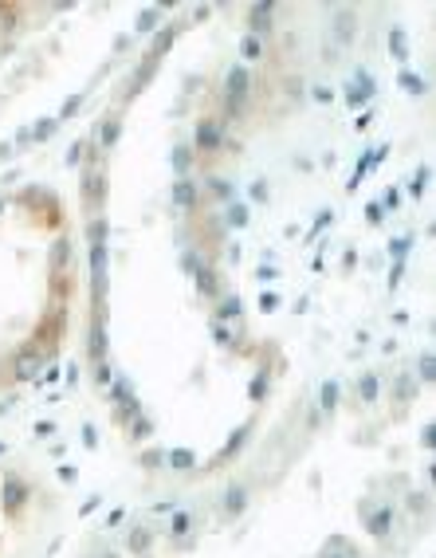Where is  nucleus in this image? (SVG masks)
<instances>
[{
	"label": "nucleus",
	"mask_w": 436,
	"mask_h": 558,
	"mask_svg": "<svg viewBox=\"0 0 436 558\" xmlns=\"http://www.w3.org/2000/svg\"><path fill=\"white\" fill-rule=\"evenodd\" d=\"M248 95H252V75H248L244 63H232L228 75H224V107H228V118H236L244 110Z\"/></svg>",
	"instance_id": "f257e3e1"
},
{
	"label": "nucleus",
	"mask_w": 436,
	"mask_h": 558,
	"mask_svg": "<svg viewBox=\"0 0 436 558\" xmlns=\"http://www.w3.org/2000/svg\"><path fill=\"white\" fill-rule=\"evenodd\" d=\"M354 36H358V16H354L350 8H338V12H334V39H338L342 48H350Z\"/></svg>",
	"instance_id": "f03ea898"
},
{
	"label": "nucleus",
	"mask_w": 436,
	"mask_h": 558,
	"mask_svg": "<svg viewBox=\"0 0 436 558\" xmlns=\"http://www.w3.org/2000/svg\"><path fill=\"white\" fill-rule=\"evenodd\" d=\"M271 12H275V4H271V0H264V4H255V8H252V16H248V28H252L248 36H260V32H267V28H271Z\"/></svg>",
	"instance_id": "7ed1b4c3"
},
{
	"label": "nucleus",
	"mask_w": 436,
	"mask_h": 558,
	"mask_svg": "<svg viewBox=\"0 0 436 558\" xmlns=\"http://www.w3.org/2000/svg\"><path fill=\"white\" fill-rule=\"evenodd\" d=\"M36 366H39V350H36V346H24V350L16 354V377H20V381L36 377Z\"/></svg>",
	"instance_id": "20e7f679"
},
{
	"label": "nucleus",
	"mask_w": 436,
	"mask_h": 558,
	"mask_svg": "<svg viewBox=\"0 0 436 558\" xmlns=\"http://www.w3.org/2000/svg\"><path fill=\"white\" fill-rule=\"evenodd\" d=\"M197 150H220V126L217 122H197Z\"/></svg>",
	"instance_id": "39448f33"
},
{
	"label": "nucleus",
	"mask_w": 436,
	"mask_h": 558,
	"mask_svg": "<svg viewBox=\"0 0 436 558\" xmlns=\"http://www.w3.org/2000/svg\"><path fill=\"white\" fill-rule=\"evenodd\" d=\"M374 95V83H370V75H362L358 71V87H346V102H350V107H365V98Z\"/></svg>",
	"instance_id": "423d86ee"
},
{
	"label": "nucleus",
	"mask_w": 436,
	"mask_h": 558,
	"mask_svg": "<svg viewBox=\"0 0 436 558\" xmlns=\"http://www.w3.org/2000/svg\"><path fill=\"white\" fill-rule=\"evenodd\" d=\"M173 205L181 208V213H189V208L197 205V185H193V181H185V177H181V181L173 185Z\"/></svg>",
	"instance_id": "0eeeda50"
},
{
	"label": "nucleus",
	"mask_w": 436,
	"mask_h": 558,
	"mask_svg": "<svg viewBox=\"0 0 436 558\" xmlns=\"http://www.w3.org/2000/svg\"><path fill=\"white\" fill-rule=\"evenodd\" d=\"M244 507H248V492H244V487H228V492H224V515L236 519Z\"/></svg>",
	"instance_id": "6e6552de"
},
{
	"label": "nucleus",
	"mask_w": 436,
	"mask_h": 558,
	"mask_svg": "<svg viewBox=\"0 0 436 558\" xmlns=\"http://www.w3.org/2000/svg\"><path fill=\"white\" fill-rule=\"evenodd\" d=\"M98 185H102V177H98V170L91 165V170L83 173V201H87V208L98 205Z\"/></svg>",
	"instance_id": "1a4fd4ad"
},
{
	"label": "nucleus",
	"mask_w": 436,
	"mask_h": 558,
	"mask_svg": "<svg viewBox=\"0 0 436 558\" xmlns=\"http://www.w3.org/2000/svg\"><path fill=\"white\" fill-rule=\"evenodd\" d=\"M365 527H370V534H377V539H381V534H389V527H393V511H389V507H377L374 515H370V523H365Z\"/></svg>",
	"instance_id": "9d476101"
},
{
	"label": "nucleus",
	"mask_w": 436,
	"mask_h": 558,
	"mask_svg": "<svg viewBox=\"0 0 436 558\" xmlns=\"http://www.w3.org/2000/svg\"><path fill=\"white\" fill-rule=\"evenodd\" d=\"M24 496H28V487L20 484V480H8V484H4V507H8V511L20 507V503H24Z\"/></svg>",
	"instance_id": "9b49d317"
},
{
	"label": "nucleus",
	"mask_w": 436,
	"mask_h": 558,
	"mask_svg": "<svg viewBox=\"0 0 436 558\" xmlns=\"http://www.w3.org/2000/svg\"><path fill=\"white\" fill-rule=\"evenodd\" d=\"M173 44V28H165V32H158V39H154V48H149V55H145V63H158L165 51H170Z\"/></svg>",
	"instance_id": "f8f14e48"
},
{
	"label": "nucleus",
	"mask_w": 436,
	"mask_h": 558,
	"mask_svg": "<svg viewBox=\"0 0 436 558\" xmlns=\"http://www.w3.org/2000/svg\"><path fill=\"white\" fill-rule=\"evenodd\" d=\"M87 240H91V248H107V220H91L87 224Z\"/></svg>",
	"instance_id": "ddd939ff"
},
{
	"label": "nucleus",
	"mask_w": 436,
	"mask_h": 558,
	"mask_svg": "<svg viewBox=\"0 0 436 558\" xmlns=\"http://www.w3.org/2000/svg\"><path fill=\"white\" fill-rule=\"evenodd\" d=\"M91 358H95V362H107V330L102 327L91 330Z\"/></svg>",
	"instance_id": "4468645a"
},
{
	"label": "nucleus",
	"mask_w": 436,
	"mask_h": 558,
	"mask_svg": "<svg viewBox=\"0 0 436 558\" xmlns=\"http://www.w3.org/2000/svg\"><path fill=\"white\" fill-rule=\"evenodd\" d=\"M118 130H122L118 118H107V126H98V142H102V150H110L114 142H118Z\"/></svg>",
	"instance_id": "2eb2a0df"
},
{
	"label": "nucleus",
	"mask_w": 436,
	"mask_h": 558,
	"mask_svg": "<svg viewBox=\"0 0 436 558\" xmlns=\"http://www.w3.org/2000/svg\"><path fill=\"white\" fill-rule=\"evenodd\" d=\"M389 51H393V60H409V44H405V32H401V28L389 32Z\"/></svg>",
	"instance_id": "dca6fc26"
},
{
	"label": "nucleus",
	"mask_w": 436,
	"mask_h": 558,
	"mask_svg": "<svg viewBox=\"0 0 436 558\" xmlns=\"http://www.w3.org/2000/svg\"><path fill=\"white\" fill-rule=\"evenodd\" d=\"M240 55H244V60H260V55H264V39H260V36H244L240 39Z\"/></svg>",
	"instance_id": "f3484780"
},
{
	"label": "nucleus",
	"mask_w": 436,
	"mask_h": 558,
	"mask_svg": "<svg viewBox=\"0 0 436 558\" xmlns=\"http://www.w3.org/2000/svg\"><path fill=\"white\" fill-rule=\"evenodd\" d=\"M165 460H170V468H177V472H185V468H193V460H197V456H193V452H189V449H173L170 456H165Z\"/></svg>",
	"instance_id": "a211bd4d"
},
{
	"label": "nucleus",
	"mask_w": 436,
	"mask_h": 558,
	"mask_svg": "<svg viewBox=\"0 0 436 558\" xmlns=\"http://www.w3.org/2000/svg\"><path fill=\"white\" fill-rule=\"evenodd\" d=\"M193 279H197V291H201V295H217V276H212L208 267H201Z\"/></svg>",
	"instance_id": "6ab92c4d"
},
{
	"label": "nucleus",
	"mask_w": 436,
	"mask_h": 558,
	"mask_svg": "<svg viewBox=\"0 0 436 558\" xmlns=\"http://www.w3.org/2000/svg\"><path fill=\"white\" fill-rule=\"evenodd\" d=\"M318 405H323V409H334V405H338V386H334V381H323V389H318Z\"/></svg>",
	"instance_id": "aec40b11"
},
{
	"label": "nucleus",
	"mask_w": 436,
	"mask_h": 558,
	"mask_svg": "<svg viewBox=\"0 0 436 558\" xmlns=\"http://www.w3.org/2000/svg\"><path fill=\"white\" fill-rule=\"evenodd\" d=\"M401 87H405L409 95H424V91H428L424 79H421V75H412V71H401Z\"/></svg>",
	"instance_id": "412c9836"
},
{
	"label": "nucleus",
	"mask_w": 436,
	"mask_h": 558,
	"mask_svg": "<svg viewBox=\"0 0 436 558\" xmlns=\"http://www.w3.org/2000/svg\"><path fill=\"white\" fill-rule=\"evenodd\" d=\"M130 550L134 555H145V550H149V531H145V527L130 531Z\"/></svg>",
	"instance_id": "4be33fe9"
},
{
	"label": "nucleus",
	"mask_w": 436,
	"mask_h": 558,
	"mask_svg": "<svg viewBox=\"0 0 436 558\" xmlns=\"http://www.w3.org/2000/svg\"><path fill=\"white\" fill-rule=\"evenodd\" d=\"M358 393H362V401H370V405H374V401H377V377L365 374L362 381H358Z\"/></svg>",
	"instance_id": "5701e85b"
},
{
	"label": "nucleus",
	"mask_w": 436,
	"mask_h": 558,
	"mask_svg": "<svg viewBox=\"0 0 436 558\" xmlns=\"http://www.w3.org/2000/svg\"><path fill=\"white\" fill-rule=\"evenodd\" d=\"M67 248H71L67 240H55V248H51V271H63V264H67Z\"/></svg>",
	"instance_id": "b1692460"
},
{
	"label": "nucleus",
	"mask_w": 436,
	"mask_h": 558,
	"mask_svg": "<svg viewBox=\"0 0 436 558\" xmlns=\"http://www.w3.org/2000/svg\"><path fill=\"white\" fill-rule=\"evenodd\" d=\"M158 16H161V8H145L142 20H138V32H154V28H158Z\"/></svg>",
	"instance_id": "393cba45"
},
{
	"label": "nucleus",
	"mask_w": 436,
	"mask_h": 558,
	"mask_svg": "<svg viewBox=\"0 0 436 558\" xmlns=\"http://www.w3.org/2000/svg\"><path fill=\"white\" fill-rule=\"evenodd\" d=\"M189 158H193V154H189V146H177V154H173V170L181 173V177L189 173Z\"/></svg>",
	"instance_id": "a878e982"
},
{
	"label": "nucleus",
	"mask_w": 436,
	"mask_h": 558,
	"mask_svg": "<svg viewBox=\"0 0 436 558\" xmlns=\"http://www.w3.org/2000/svg\"><path fill=\"white\" fill-rule=\"evenodd\" d=\"M236 315H240V299H236V295H228V299L220 303V318H236Z\"/></svg>",
	"instance_id": "bb28decb"
},
{
	"label": "nucleus",
	"mask_w": 436,
	"mask_h": 558,
	"mask_svg": "<svg viewBox=\"0 0 436 558\" xmlns=\"http://www.w3.org/2000/svg\"><path fill=\"white\" fill-rule=\"evenodd\" d=\"M228 224L244 228V224H248V208H244V205H232V208H228Z\"/></svg>",
	"instance_id": "cd10ccee"
},
{
	"label": "nucleus",
	"mask_w": 436,
	"mask_h": 558,
	"mask_svg": "<svg viewBox=\"0 0 436 558\" xmlns=\"http://www.w3.org/2000/svg\"><path fill=\"white\" fill-rule=\"evenodd\" d=\"M424 181H428V165H424V170L409 181V193H412V197H421V193H424Z\"/></svg>",
	"instance_id": "c85d7f7f"
},
{
	"label": "nucleus",
	"mask_w": 436,
	"mask_h": 558,
	"mask_svg": "<svg viewBox=\"0 0 436 558\" xmlns=\"http://www.w3.org/2000/svg\"><path fill=\"white\" fill-rule=\"evenodd\" d=\"M409 236H401V240H393V248H389V252H393V260H397V264H401V260H405V252H409Z\"/></svg>",
	"instance_id": "c756f323"
},
{
	"label": "nucleus",
	"mask_w": 436,
	"mask_h": 558,
	"mask_svg": "<svg viewBox=\"0 0 436 558\" xmlns=\"http://www.w3.org/2000/svg\"><path fill=\"white\" fill-rule=\"evenodd\" d=\"M433 366H436V362H433V354L424 350V354H421V377H424V381H433V374H436Z\"/></svg>",
	"instance_id": "7c9ffc66"
},
{
	"label": "nucleus",
	"mask_w": 436,
	"mask_h": 558,
	"mask_svg": "<svg viewBox=\"0 0 436 558\" xmlns=\"http://www.w3.org/2000/svg\"><path fill=\"white\" fill-rule=\"evenodd\" d=\"M212 193H217V197H232V185L224 181V177H212Z\"/></svg>",
	"instance_id": "2f4dec72"
},
{
	"label": "nucleus",
	"mask_w": 436,
	"mask_h": 558,
	"mask_svg": "<svg viewBox=\"0 0 436 558\" xmlns=\"http://www.w3.org/2000/svg\"><path fill=\"white\" fill-rule=\"evenodd\" d=\"M201 267H205V260H201V255H193V252L185 255V271H193V276H197Z\"/></svg>",
	"instance_id": "473e14b6"
},
{
	"label": "nucleus",
	"mask_w": 436,
	"mask_h": 558,
	"mask_svg": "<svg viewBox=\"0 0 436 558\" xmlns=\"http://www.w3.org/2000/svg\"><path fill=\"white\" fill-rule=\"evenodd\" d=\"M189 527H193V519H189V515H177V519H173V534H185Z\"/></svg>",
	"instance_id": "72a5a7b5"
},
{
	"label": "nucleus",
	"mask_w": 436,
	"mask_h": 558,
	"mask_svg": "<svg viewBox=\"0 0 436 558\" xmlns=\"http://www.w3.org/2000/svg\"><path fill=\"white\" fill-rule=\"evenodd\" d=\"M95 381H98V386H110V366H107V362H98V370H95Z\"/></svg>",
	"instance_id": "f704fd0d"
},
{
	"label": "nucleus",
	"mask_w": 436,
	"mask_h": 558,
	"mask_svg": "<svg viewBox=\"0 0 436 558\" xmlns=\"http://www.w3.org/2000/svg\"><path fill=\"white\" fill-rule=\"evenodd\" d=\"M212 339H217V342H232V330L224 327V323H217V327H212Z\"/></svg>",
	"instance_id": "c9c22d12"
},
{
	"label": "nucleus",
	"mask_w": 436,
	"mask_h": 558,
	"mask_svg": "<svg viewBox=\"0 0 436 558\" xmlns=\"http://www.w3.org/2000/svg\"><path fill=\"white\" fill-rule=\"evenodd\" d=\"M267 393V377H255L252 381V397H264Z\"/></svg>",
	"instance_id": "e433bc0d"
},
{
	"label": "nucleus",
	"mask_w": 436,
	"mask_h": 558,
	"mask_svg": "<svg viewBox=\"0 0 436 558\" xmlns=\"http://www.w3.org/2000/svg\"><path fill=\"white\" fill-rule=\"evenodd\" d=\"M275 307H279L275 295H264V299H260V311H275Z\"/></svg>",
	"instance_id": "4c0bfd02"
},
{
	"label": "nucleus",
	"mask_w": 436,
	"mask_h": 558,
	"mask_svg": "<svg viewBox=\"0 0 436 558\" xmlns=\"http://www.w3.org/2000/svg\"><path fill=\"white\" fill-rule=\"evenodd\" d=\"M158 460H165V452H145V468H158Z\"/></svg>",
	"instance_id": "58836bf2"
},
{
	"label": "nucleus",
	"mask_w": 436,
	"mask_h": 558,
	"mask_svg": "<svg viewBox=\"0 0 436 558\" xmlns=\"http://www.w3.org/2000/svg\"><path fill=\"white\" fill-rule=\"evenodd\" d=\"M79 102H83V98H79V95H75V98H71V102H67V107H63V118H71V114H75V110H79Z\"/></svg>",
	"instance_id": "ea45409f"
},
{
	"label": "nucleus",
	"mask_w": 436,
	"mask_h": 558,
	"mask_svg": "<svg viewBox=\"0 0 436 558\" xmlns=\"http://www.w3.org/2000/svg\"><path fill=\"white\" fill-rule=\"evenodd\" d=\"M134 437H138V440L149 437V421H138V425H134Z\"/></svg>",
	"instance_id": "a19ab883"
},
{
	"label": "nucleus",
	"mask_w": 436,
	"mask_h": 558,
	"mask_svg": "<svg viewBox=\"0 0 436 558\" xmlns=\"http://www.w3.org/2000/svg\"><path fill=\"white\" fill-rule=\"evenodd\" d=\"M255 276L264 279V283H271V279H275V267H260V271H255Z\"/></svg>",
	"instance_id": "79ce46f5"
},
{
	"label": "nucleus",
	"mask_w": 436,
	"mask_h": 558,
	"mask_svg": "<svg viewBox=\"0 0 436 558\" xmlns=\"http://www.w3.org/2000/svg\"><path fill=\"white\" fill-rule=\"evenodd\" d=\"M51 130H55V122H44V126H36V138H48Z\"/></svg>",
	"instance_id": "37998d69"
},
{
	"label": "nucleus",
	"mask_w": 436,
	"mask_h": 558,
	"mask_svg": "<svg viewBox=\"0 0 436 558\" xmlns=\"http://www.w3.org/2000/svg\"><path fill=\"white\" fill-rule=\"evenodd\" d=\"M409 507H412V511H424V496H417V492H412V499H409Z\"/></svg>",
	"instance_id": "c03bdc74"
},
{
	"label": "nucleus",
	"mask_w": 436,
	"mask_h": 558,
	"mask_svg": "<svg viewBox=\"0 0 436 558\" xmlns=\"http://www.w3.org/2000/svg\"><path fill=\"white\" fill-rule=\"evenodd\" d=\"M323 558H338V555H323Z\"/></svg>",
	"instance_id": "a18cd8bd"
}]
</instances>
